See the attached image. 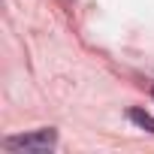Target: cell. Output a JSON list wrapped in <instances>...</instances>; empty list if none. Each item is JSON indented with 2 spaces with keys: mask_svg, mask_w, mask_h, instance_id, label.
I'll return each instance as SVG.
<instances>
[{
  "mask_svg": "<svg viewBox=\"0 0 154 154\" xmlns=\"http://www.w3.org/2000/svg\"><path fill=\"white\" fill-rule=\"evenodd\" d=\"M54 142H57V133H54L51 127H48V130H36V133H24V136H9V139H3V145H6L9 151H36V154L51 151Z\"/></svg>",
  "mask_w": 154,
  "mask_h": 154,
  "instance_id": "6da1fadb",
  "label": "cell"
},
{
  "mask_svg": "<svg viewBox=\"0 0 154 154\" xmlns=\"http://www.w3.org/2000/svg\"><path fill=\"white\" fill-rule=\"evenodd\" d=\"M130 121H133V124H139L142 130L154 133V118H151L148 112H142V109H130Z\"/></svg>",
  "mask_w": 154,
  "mask_h": 154,
  "instance_id": "7a4b0ae2",
  "label": "cell"
},
{
  "mask_svg": "<svg viewBox=\"0 0 154 154\" xmlns=\"http://www.w3.org/2000/svg\"><path fill=\"white\" fill-rule=\"evenodd\" d=\"M151 94H154V91H151Z\"/></svg>",
  "mask_w": 154,
  "mask_h": 154,
  "instance_id": "3957f363",
  "label": "cell"
}]
</instances>
